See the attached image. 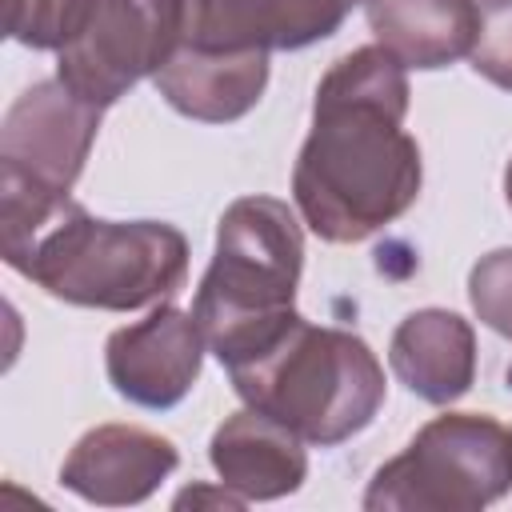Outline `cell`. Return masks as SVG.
Returning <instances> with one entry per match:
<instances>
[{
	"label": "cell",
	"instance_id": "obj_1",
	"mask_svg": "<svg viewBox=\"0 0 512 512\" xmlns=\"http://www.w3.org/2000/svg\"><path fill=\"white\" fill-rule=\"evenodd\" d=\"M408 68L380 44L344 52L316 84L312 128L292 168L300 220L328 244H360L420 196V144L404 132Z\"/></svg>",
	"mask_w": 512,
	"mask_h": 512
},
{
	"label": "cell",
	"instance_id": "obj_2",
	"mask_svg": "<svg viewBox=\"0 0 512 512\" xmlns=\"http://www.w3.org/2000/svg\"><path fill=\"white\" fill-rule=\"evenodd\" d=\"M4 264L52 300L136 312L184 288L188 240L164 220H100L68 200L40 232L4 248Z\"/></svg>",
	"mask_w": 512,
	"mask_h": 512
},
{
	"label": "cell",
	"instance_id": "obj_3",
	"mask_svg": "<svg viewBox=\"0 0 512 512\" xmlns=\"http://www.w3.org/2000/svg\"><path fill=\"white\" fill-rule=\"evenodd\" d=\"M304 228L276 196H240L216 220V252L200 276L192 316L208 352L236 368L268 348L300 312Z\"/></svg>",
	"mask_w": 512,
	"mask_h": 512
},
{
	"label": "cell",
	"instance_id": "obj_4",
	"mask_svg": "<svg viewBox=\"0 0 512 512\" xmlns=\"http://www.w3.org/2000/svg\"><path fill=\"white\" fill-rule=\"evenodd\" d=\"M236 396L292 428L304 444L336 448L384 408V368L364 336L296 316L268 348L228 368Z\"/></svg>",
	"mask_w": 512,
	"mask_h": 512
},
{
	"label": "cell",
	"instance_id": "obj_5",
	"mask_svg": "<svg viewBox=\"0 0 512 512\" xmlns=\"http://www.w3.org/2000/svg\"><path fill=\"white\" fill-rule=\"evenodd\" d=\"M104 108L60 76L24 88L0 124V248L40 232L68 200L96 144Z\"/></svg>",
	"mask_w": 512,
	"mask_h": 512
},
{
	"label": "cell",
	"instance_id": "obj_6",
	"mask_svg": "<svg viewBox=\"0 0 512 512\" xmlns=\"http://www.w3.org/2000/svg\"><path fill=\"white\" fill-rule=\"evenodd\" d=\"M512 492V428L488 412L428 420L364 488L368 512H480Z\"/></svg>",
	"mask_w": 512,
	"mask_h": 512
},
{
	"label": "cell",
	"instance_id": "obj_7",
	"mask_svg": "<svg viewBox=\"0 0 512 512\" xmlns=\"http://www.w3.org/2000/svg\"><path fill=\"white\" fill-rule=\"evenodd\" d=\"M184 32V0H92L80 32L56 52V76L88 104L112 108L156 76Z\"/></svg>",
	"mask_w": 512,
	"mask_h": 512
},
{
	"label": "cell",
	"instance_id": "obj_8",
	"mask_svg": "<svg viewBox=\"0 0 512 512\" xmlns=\"http://www.w3.org/2000/svg\"><path fill=\"white\" fill-rule=\"evenodd\" d=\"M204 332L192 312L176 304H156L144 320L124 324L104 344V372L120 400L164 412L176 408L200 380Z\"/></svg>",
	"mask_w": 512,
	"mask_h": 512
},
{
	"label": "cell",
	"instance_id": "obj_9",
	"mask_svg": "<svg viewBox=\"0 0 512 512\" xmlns=\"http://www.w3.org/2000/svg\"><path fill=\"white\" fill-rule=\"evenodd\" d=\"M364 0H184L180 44L224 52H300L328 40Z\"/></svg>",
	"mask_w": 512,
	"mask_h": 512
},
{
	"label": "cell",
	"instance_id": "obj_10",
	"mask_svg": "<svg viewBox=\"0 0 512 512\" xmlns=\"http://www.w3.org/2000/svg\"><path fill=\"white\" fill-rule=\"evenodd\" d=\"M180 464L168 436L140 424H96L88 428L60 464V484L88 504L128 508L144 504Z\"/></svg>",
	"mask_w": 512,
	"mask_h": 512
},
{
	"label": "cell",
	"instance_id": "obj_11",
	"mask_svg": "<svg viewBox=\"0 0 512 512\" xmlns=\"http://www.w3.org/2000/svg\"><path fill=\"white\" fill-rule=\"evenodd\" d=\"M152 84L180 116L200 124H232L260 104L268 88V52L176 44L168 64L152 76Z\"/></svg>",
	"mask_w": 512,
	"mask_h": 512
},
{
	"label": "cell",
	"instance_id": "obj_12",
	"mask_svg": "<svg viewBox=\"0 0 512 512\" xmlns=\"http://www.w3.org/2000/svg\"><path fill=\"white\" fill-rule=\"evenodd\" d=\"M208 460L220 484L244 496L248 504L284 500L308 480L304 440L248 404L220 420L208 440Z\"/></svg>",
	"mask_w": 512,
	"mask_h": 512
},
{
	"label": "cell",
	"instance_id": "obj_13",
	"mask_svg": "<svg viewBox=\"0 0 512 512\" xmlns=\"http://www.w3.org/2000/svg\"><path fill=\"white\" fill-rule=\"evenodd\" d=\"M388 364L424 404H456L476 380V332L448 308H416L396 324Z\"/></svg>",
	"mask_w": 512,
	"mask_h": 512
},
{
	"label": "cell",
	"instance_id": "obj_14",
	"mask_svg": "<svg viewBox=\"0 0 512 512\" xmlns=\"http://www.w3.org/2000/svg\"><path fill=\"white\" fill-rule=\"evenodd\" d=\"M376 44L416 72H436L472 52L480 28L476 0H364Z\"/></svg>",
	"mask_w": 512,
	"mask_h": 512
},
{
	"label": "cell",
	"instance_id": "obj_15",
	"mask_svg": "<svg viewBox=\"0 0 512 512\" xmlns=\"http://www.w3.org/2000/svg\"><path fill=\"white\" fill-rule=\"evenodd\" d=\"M88 4L92 0H4V32L24 48L60 52L80 32Z\"/></svg>",
	"mask_w": 512,
	"mask_h": 512
},
{
	"label": "cell",
	"instance_id": "obj_16",
	"mask_svg": "<svg viewBox=\"0 0 512 512\" xmlns=\"http://www.w3.org/2000/svg\"><path fill=\"white\" fill-rule=\"evenodd\" d=\"M468 300L484 328L512 340V248H492L472 264Z\"/></svg>",
	"mask_w": 512,
	"mask_h": 512
},
{
	"label": "cell",
	"instance_id": "obj_17",
	"mask_svg": "<svg viewBox=\"0 0 512 512\" xmlns=\"http://www.w3.org/2000/svg\"><path fill=\"white\" fill-rule=\"evenodd\" d=\"M468 60L476 76L512 92V0H480V28Z\"/></svg>",
	"mask_w": 512,
	"mask_h": 512
},
{
	"label": "cell",
	"instance_id": "obj_18",
	"mask_svg": "<svg viewBox=\"0 0 512 512\" xmlns=\"http://www.w3.org/2000/svg\"><path fill=\"white\" fill-rule=\"evenodd\" d=\"M188 504H192V508H196V504H212V508H244L248 500L236 496V492L224 488V484H220V488H196V484H192V488H184V492L176 496V508H188Z\"/></svg>",
	"mask_w": 512,
	"mask_h": 512
},
{
	"label": "cell",
	"instance_id": "obj_19",
	"mask_svg": "<svg viewBox=\"0 0 512 512\" xmlns=\"http://www.w3.org/2000/svg\"><path fill=\"white\" fill-rule=\"evenodd\" d=\"M504 196H508V204H512V160H508V168H504Z\"/></svg>",
	"mask_w": 512,
	"mask_h": 512
},
{
	"label": "cell",
	"instance_id": "obj_20",
	"mask_svg": "<svg viewBox=\"0 0 512 512\" xmlns=\"http://www.w3.org/2000/svg\"><path fill=\"white\" fill-rule=\"evenodd\" d=\"M508 388H512V364H508Z\"/></svg>",
	"mask_w": 512,
	"mask_h": 512
}]
</instances>
